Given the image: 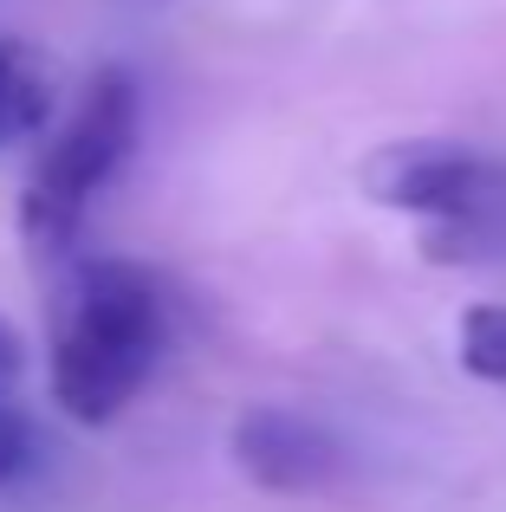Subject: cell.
<instances>
[{
    "label": "cell",
    "instance_id": "1",
    "mask_svg": "<svg viewBox=\"0 0 506 512\" xmlns=\"http://www.w3.org/2000/svg\"><path fill=\"white\" fill-rule=\"evenodd\" d=\"M169 344V292L137 260H78L52 312V402L78 428H111Z\"/></svg>",
    "mask_w": 506,
    "mask_h": 512
},
{
    "label": "cell",
    "instance_id": "2",
    "mask_svg": "<svg viewBox=\"0 0 506 512\" xmlns=\"http://www.w3.org/2000/svg\"><path fill=\"white\" fill-rule=\"evenodd\" d=\"M137 130H143L137 78L124 65L91 72L78 104L46 137V150H39V163L26 169V188H20V234L39 260H59V253L78 247V227H85L91 201L137 156Z\"/></svg>",
    "mask_w": 506,
    "mask_h": 512
},
{
    "label": "cell",
    "instance_id": "3",
    "mask_svg": "<svg viewBox=\"0 0 506 512\" xmlns=\"http://www.w3.org/2000/svg\"><path fill=\"white\" fill-rule=\"evenodd\" d=\"M364 188L370 201L422 214L435 227L506 221V163L468 143H390L364 163Z\"/></svg>",
    "mask_w": 506,
    "mask_h": 512
},
{
    "label": "cell",
    "instance_id": "4",
    "mask_svg": "<svg viewBox=\"0 0 506 512\" xmlns=\"http://www.w3.org/2000/svg\"><path fill=\"white\" fill-rule=\"evenodd\" d=\"M234 467L253 480L260 493H325L338 480V441L299 409H279V402H253L241 409L228 435Z\"/></svg>",
    "mask_w": 506,
    "mask_h": 512
},
{
    "label": "cell",
    "instance_id": "5",
    "mask_svg": "<svg viewBox=\"0 0 506 512\" xmlns=\"http://www.w3.org/2000/svg\"><path fill=\"white\" fill-rule=\"evenodd\" d=\"M52 124V72L26 39L0 33V150L39 137Z\"/></svg>",
    "mask_w": 506,
    "mask_h": 512
},
{
    "label": "cell",
    "instance_id": "6",
    "mask_svg": "<svg viewBox=\"0 0 506 512\" xmlns=\"http://www.w3.org/2000/svg\"><path fill=\"white\" fill-rule=\"evenodd\" d=\"M461 370L481 383H506V305H468L461 312Z\"/></svg>",
    "mask_w": 506,
    "mask_h": 512
},
{
    "label": "cell",
    "instance_id": "7",
    "mask_svg": "<svg viewBox=\"0 0 506 512\" xmlns=\"http://www.w3.org/2000/svg\"><path fill=\"white\" fill-rule=\"evenodd\" d=\"M26 461H33V422L0 396V487H13L26 474Z\"/></svg>",
    "mask_w": 506,
    "mask_h": 512
},
{
    "label": "cell",
    "instance_id": "8",
    "mask_svg": "<svg viewBox=\"0 0 506 512\" xmlns=\"http://www.w3.org/2000/svg\"><path fill=\"white\" fill-rule=\"evenodd\" d=\"M0 376H20V338H13L7 318H0Z\"/></svg>",
    "mask_w": 506,
    "mask_h": 512
}]
</instances>
